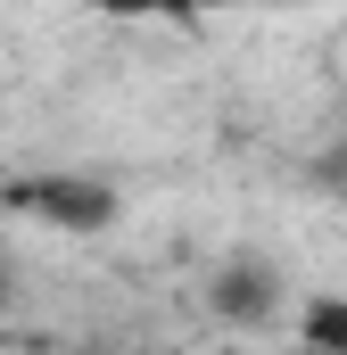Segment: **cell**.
I'll use <instances>...</instances> for the list:
<instances>
[{
	"mask_svg": "<svg viewBox=\"0 0 347 355\" xmlns=\"http://www.w3.org/2000/svg\"><path fill=\"white\" fill-rule=\"evenodd\" d=\"M0 207L25 215V223H50L67 240H91L124 215V190L99 174H25V182H0Z\"/></svg>",
	"mask_w": 347,
	"mask_h": 355,
	"instance_id": "1",
	"label": "cell"
},
{
	"mask_svg": "<svg viewBox=\"0 0 347 355\" xmlns=\"http://www.w3.org/2000/svg\"><path fill=\"white\" fill-rule=\"evenodd\" d=\"M207 306H215L223 322H248V331H257V322L281 314V281H273L264 265H223L215 289H207Z\"/></svg>",
	"mask_w": 347,
	"mask_h": 355,
	"instance_id": "2",
	"label": "cell"
},
{
	"mask_svg": "<svg viewBox=\"0 0 347 355\" xmlns=\"http://www.w3.org/2000/svg\"><path fill=\"white\" fill-rule=\"evenodd\" d=\"M298 339H306V347H323V355H347V297H306Z\"/></svg>",
	"mask_w": 347,
	"mask_h": 355,
	"instance_id": "3",
	"label": "cell"
},
{
	"mask_svg": "<svg viewBox=\"0 0 347 355\" xmlns=\"http://www.w3.org/2000/svg\"><path fill=\"white\" fill-rule=\"evenodd\" d=\"M215 8H240V0H99V17H215Z\"/></svg>",
	"mask_w": 347,
	"mask_h": 355,
	"instance_id": "4",
	"label": "cell"
},
{
	"mask_svg": "<svg viewBox=\"0 0 347 355\" xmlns=\"http://www.w3.org/2000/svg\"><path fill=\"white\" fill-rule=\"evenodd\" d=\"M8 297H17V272H8V257H0V306H8Z\"/></svg>",
	"mask_w": 347,
	"mask_h": 355,
	"instance_id": "5",
	"label": "cell"
},
{
	"mask_svg": "<svg viewBox=\"0 0 347 355\" xmlns=\"http://www.w3.org/2000/svg\"><path fill=\"white\" fill-rule=\"evenodd\" d=\"M339 33H347V25H339Z\"/></svg>",
	"mask_w": 347,
	"mask_h": 355,
	"instance_id": "6",
	"label": "cell"
}]
</instances>
